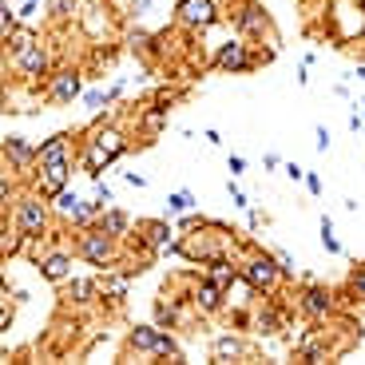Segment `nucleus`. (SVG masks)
Here are the masks:
<instances>
[{
	"mask_svg": "<svg viewBox=\"0 0 365 365\" xmlns=\"http://www.w3.org/2000/svg\"><path fill=\"white\" fill-rule=\"evenodd\" d=\"M179 20L187 28H206L215 24V0H179Z\"/></svg>",
	"mask_w": 365,
	"mask_h": 365,
	"instance_id": "obj_1",
	"label": "nucleus"
},
{
	"mask_svg": "<svg viewBox=\"0 0 365 365\" xmlns=\"http://www.w3.org/2000/svg\"><path fill=\"white\" fill-rule=\"evenodd\" d=\"M222 68V72H246L250 68V56H246V44H238V40H230V44H222L219 60H215Z\"/></svg>",
	"mask_w": 365,
	"mask_h": 365,
	"instance_id": "obj_2",
	"label": "nucleus"
},
{
	"mask_svg": "<svg viewBox=\"0 0 365 365\" xmlns=\"http://www.w3.org/2000/svg\"><path fill=\"white\" fill-rule=\"evenodd\" d=\"M16 68H20L24 76H44V68H48L44 48H40V44H28L24 52H16Z\"/></svg>",
	"mask_w": 365,
	"mask_h": 365,
	"instance_id": "obj_3",
	"label": "nucleus"
},
{
	"mask_svg": "<svg viewBox=\"0 0 365 365\" xmlns=\"http://www.w3.org/2000/svg\"><path fill=\"white\" fill-rule=\"evenodd\" d=\"M63 183H68V159L44 163V171H40V190H44V195H60Z\"/></svg>",
	"mask_w": 365,
	"mask_h": 365,
	"instance_id": "obj_4",
	"label": "nucleus"
},
{
	"mask_svg": "<svg viewBox=\"0 0 365 365\" xmlns=\"http://www.w3.org/2000/svg\"><path fill=\"white\" fill-rule=\"evenodd\" d=\"M16 222H20V235H40V230H44V206L40 203H20V215H16Z\"/></svg>",
	"mask_w": 365,
	"mask_h": 365,
	"instance_id": "obj_5",
	"label": "nucleus"
},
{
	"mask_svg": "<svg viewBox=\"0 0 365 365\" xmlns=\"http://www.w3.org/2000/svg\"><path fill=\"white\" fill-rule=\"evenodd\" d=\"M83 254L92 258L95 266H108V262H111V235H108V230L88 235V238H83Z\"/></svg>",
	"mask_w": 365,
	"mask_h": 365,
	"instance_id": "obj_6",
	"label": "nucleus"
},
{
	"mask_svg": "<svg viewBox=\"0 0 365 365\" xmlns=\"http://www.w3.org/2000/svg\"><path fill=\"white\" fill-rule=\"evenodd\" d=\"M246 278H250V286H262V290H270V286L278 282V266H274L270 258H254L250 266H246Z\"/></svg>",
	"mask_w": 365,
	"mask_h": 365,
	"instance_id": "obj_7",
	"label": "nucleus"
},
{
	"mask_svg": "<svg viewBox=\"0 0 365 365\" xmlns=\"http://www.w3.org/2000/svg\"><path fill=\"white\" fill-rule=\"evenodd\" d=\"M76 95H79V76L63 72V76L52 79V99H56V103H68V99H76Z\"/></svg>",
	"mask_w": 365,
	"mask_h": 365,
	"instance_id": "obj_8",
	"label": "nucleus"
},
{
	"mask_svg": "<svg viewBox=\"0 0 365 365\" xmlns=\"http://www.w3.org/2000/svg\"><path fill=\"white\" fill-rule=\"evenodd\" d=\"M72 274V258L68 254H52V258H44V278L48 282H63Z\"/></svg>",
	"mask_w": 365,
	"mask_h": 365,
	"instance_id": "obj_9",
	"label": "nucleus"
},
{
	"mask_svg": "<svg viewBox=\"0 0 365 365\" xmlns=\"http://www.w3.org/2000/svg\"><path fill=\"white\" fill-rule=\"evenodd\" d=\"M36 159H40V167H44V163H60V159H68V139H63V135L48 139L44 147L36 151Z\"/></svg>",
	"mask_w": 365,
	"mask_h": 365,
	"instance_id": "obj_10",
	"label": "nucleus"
},
{
	"mask_svg": "<svg viewBox=\"0 0 365 365\" xmlns=\"http://www.w3.org/2000/svg\"><path fill=\"white\" fill-rule=\"evenodd\" d=\"M111 159H115V155H111L108 147L92 143V147H88V171H92V175H99V171H103V167L111 163Z\"/></svg>",
	"mask_w": 365,
	"mask_h": 365,
	"instance_id": "obj_11",
	"label": "nucleus"
},
{
	"mask_svg": "<svg viewBox=\"0 0 365 365\" xmlns=\"http://www.w3.org/2000/svg\"><path fill=\"white\" fill-rule=\"evenodd\" d=\"M195 302L203 306V310H219V282H203L199 286V294H195Z\"/></svg>",
	"mask_w": 365,
	"mask_h": 365,
	"instance_id": "obj_12",
	"label": "nucleus"
},
{
	"mask_svg": "<svg viewBox=\"0 0 365 365\" xmlns=\"http://www.w3.org/2000/svg\"><path fill=\"white\" fill-rule=\"evenodd\" d=\"M306 310L322 317L326 310H330V294H326V290H317V286H314V290H306Z\"/></svg>",
	"mask_w": 365,
	"mask_h": 365,
	"instance_id": "obj_13",
	"label": "nucleus"
},
{
	"mask_svg": "<svg viewBox=\"0 0 365 365\" xmlns=\"http://www.w3.org/2000/svg\"><path fill=\"white\" fill-rule=\"evenodd\" d=\"M131 342H135V349H143V353H155V346H159V330H151V326H139Z\"/></svg>",
	"mask_w": 365,
	"mask_h": 365,
	"instance_id": "obj_14",
	"label": "nucleus"
},
{
	"mask_svg": "<svg viewBox=\"0 0 365 365\" xmlns=\"http://www.w3.org/2000/svg\"><path fill=\"white\" fill-rule=\"evenodd\" d=\"M147 238H151L155 250H171V230H167L163 222H151V226H147Z\"/></svg>",
	"mask_w": 365,
	"mask_h": 365,
	"instance_id": "obj_15",
	"label": "nucleus"
},
{
	"mask_svg": "<svg viewBox=\"0 0 365 365\" xmlns=\"http://www.w3.org/2000/svg\"><path fill=\"white\" fill-rule=\"evenodd\" d=\"M238 28H246V32H262V8H242L238 12Z\"/></svg>",
	"mask_w": 365,
	"mask_h": 365,
	"instance_id": "obj_16",
	"label": "nucleus"
},
{
	"mask_svg": "<svg viewBox=\"0 0 365 365\" xmlns=\"http://www.w3.org/2000/svg\"><path fill=\"white\" fill-rule=\"evenodd\" d=\"M4 151H8V155H12L16 163H28V159L36 155V151H32L28 143H24V139H16V135H12V139H4Z\"/></svg>",
	"mask_w": 365,
	"mask_h": 365,
	"instance_id": "obj_17",
	"label": "nucleus"
},
{
	"mask_svg": "<svg viewBox=\"0 0 365 365\" xmlns=\"http://www.w3.org/2000/svg\"><path fill=\"white\" fill-rule=\"evenodd\" d=\"M215 357H219V362H226V357H242V346H238L235 337H219V342H215Z\"/></svg>",
	"mask_w": 365,
	"mask_h": 365,
	"instance_id": "obj_18",
	"label": "nucleus"
},
{
	"mask_svg": "<svg viewBox=\"0 0 365 365\" xmlns=\"http://www.w3.org/2000/svg\"><path fill=\"white\" fill-rule=\"evenodd\" d=\"M95 143H99V147H108L111 155H124V143H119V131H99V135H95Z\"/></svg>",
	"mask_w": 365,
	"mask_h": 365,
	"instance_id": "obj_19",
	"label": "nucleus"
},
{
	"mask_svg": "<svg viewBox=\"0 0 365 365\" xmlns=\"http://www.w3.org/2000/svg\"><path fill=\"white\" fill-rule=\"evenodd\" d=\"M210 282H219V286H230V282H235V270L226 266L222 258H215V270H210Z\"/></svg>",
	"mask_w": 365,
	"mask_h": 365,
	"instance_id": "obj_20",
	"label": "nucleus"
},
{
	"mask_svg": "<svg viewBox=\"0 0 365 365\" xmlns=\"http://www.w3.org/2000/svg\"><path fill=\"white\" fill-rule=\"evenodd\" d=\"M103 230H108V235H124V230H127V219L119 215V210H108V215H103Z\"/></svg>",
	"mask_w": 365,
	"mask_h": 365,
	"instance_id": "obj_21",
	"label": "nucleus"
},
{
	"mask_svg": "<svg viewBox=\"0 0 365 365\" xmlns=\"http://www.w3.org/2000/svg\"><path fill=\"white\" fill-rule=\"evenodd\" d=\"M56 206H60L63 215H76V210H79V199L72 195V190H60V195H56Z\"/></svg>",
	"mask_w": 365,
	"mask_h": 365,
	"instance_id": "obj_22",
	"label": "nucleus"
},
{
	"mask_svg": "<svg viewBox=\"0 0 365 365\" xmlns=\"http://www.w3.org/2000/svg\"><path fill=\"white\" fill-rule=\"evenodd\" d=\"M72 294H76V302H88L95 294V282H88V278H76L72 282Z\"/></svg>",
	"mask_w": 365,
	"mask_h": 365,
	"instance_id": "obj_23",
	"label": "nucleus"
},
{
	"mask_svg": "<svg viewBox=\"0 0 365 365\" xmlns=\"http://www.w3.org/2000/svg\"><path fill=\"white\" fill-rule=\"evenodd\" d=\"M103 294H111V298H124V294H127V278H108V282H103Z\"/></svg>",
	"mask_w": 365,
	"mask_h": 365,
	"instance_id": "obj_24",
	"label": "nucleus"
},
{
	"mask_svg": "<svg viewBox=\"0 0 365 365\" xmlns=\"http://www.w3.org/2000/svg\"><path fill=\"white\" fill-rule=\"evenodd\" d=\"M48 8L56 16H72V8H76V0H48Z\"/></svg>",
	"mask_w": 365,
	"mask_h": 365,
	"instance_id": "obj_25",
	"label": "nucleus"
},
{
	"mask_svg": "<svg viewBox=\"0 0 365 365\" xmlns=\"http://www.w3.org/2000/svg\"><path fill=\"white\" fill-rule=\"evenodd\" d=\"M171 206H175V210H187V206H190V195H187V190L171 195Z\"/></svg>",
	"mask_w": 365,
	"mask_h": 365,
	"instance_id": "obj_26",
	"label": "nucleus"
},
{
	"mask_svg": "<svg viewBox=\"0 0 365 365\" xmlns=\"http://www.w3.org/2000/svg\"><path fill=\"white\" fill-rule=\"evenodd\" d=\"M0 24H4V36H8V32H16V12H8V8H4V16H0Z\"/></svg>",
	"mask_w": 365,
	"mask_h": 365,
	"instance_id": "obj_27",
	"label": "nucleus"
},
{
	"mask_svg": "<svg viewBox=\"0 0 365 365\" xmlns=\"http://www.w3.org/2000/svg\"><path fill=\"white\" fill-rule=\"evenodd\" d=\"M326 147H330V131H326V127H317V151H326Z\"/></svg>",
	"mask_w": 365,
	"mask_h": 365,
	"instance_id": "obj_28",
	"label": "nucleus"
},
{
	"mask_svg": "<svg viewBox=\"0 0 365 365\" xmlns=\"http://www.w3.org/2000/svg\"><path fill=\"white\" fill-rule=\"evenodd\" d=\"M353 290H357V294H365V270H357V274H353Z\"/></svg>",
	"mask_w": 365,
	"mask_h": 365,
	"instance_id": "obj_29",
	"label": "nucleus"
},
{
	"mask_svg": "<svg viewBox=\"0 0 365 365\" xmlns=\"http://www.w3.org/2000/svg\"><path fill=\"white\" fill-rule=\"evenodd\" d=\"M242 167H246V163H242L238 155H230V175H242Z\"/></svg>",
	"mask_w": 365,
	"mask_h": 365,
	"instance_id": "obj_30",
	"label": "nucleus"
}]
</instances>
